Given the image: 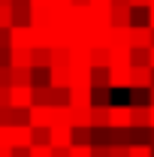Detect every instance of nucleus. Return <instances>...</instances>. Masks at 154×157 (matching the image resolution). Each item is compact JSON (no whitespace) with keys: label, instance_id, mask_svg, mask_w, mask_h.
<instances>
[{"label":"nucleus","instance_id":"f704fd0d","mask_svg":"<svg viewBox=\"0 0 154 157\" xmlns=\"http://www.w3.org/2000/svg\"><path fill=\"white\" fill-rule=\"evenodd\" d=\"M151 127H154V106H151Z\"/></svg>","mask_w":154,"mask_h":157},{"label":"nucleus","instance_id":"c85d7f7f","mask_svg":"<svg viewBox=\"0 0 154 157\" xmlns=\"http://www.w3.org/2000/svg\"><path fill=\"white\" fill-rule=\"evenodd\" d=\"M52 6H55L58 12H67V9L73 6V0H52Z\"/></svg>","mask_w":154,"mask_h":157},{"label":"nucleus","instance_id":"4be33fe9","mask_svg":"<svg viewBox=\"0 0 154 157\" xmlns=\"http://www.w3.org/2000/svg\"><path fill=\"white\" fill-rule=\"evenodd\" d=\"M30 157H52V145H30Z\"/></svg>","mask_w":154,"mask_h":157},{"label":"nucleus","instance_id":"423d86ee","mask_svg":"<svg viewBox=\"0 0 154 157\" xmlns=\"http://www.w3.org/2000/svg\"><path fill=\"white\" fill-rule=\"evenodd\" d=\"M52 145H73V124H52Z\"/></svg>","mask_w":154,"mask_h":157},{"label":"nucleus","instance_id":"6e6552de","mask_svg":"<svg viewBox=\"0 0 154 157\" xmlns=\"http://www.w3.org/2000/svg\"><path fill=\"white\" fill-rule=\"evenodd\" d=\"M133 127H151V103L133 106Z\"/></svg>","mask_w":154,"mask_h":157},{"label":"nucleus","instance_id":"f257e3e1","mask_svg":"<svg viewBox=\"0 0 154 157\" xmlns=\"http://www.w3.org/2000/svg\"><path fill=\"white\" fill-rule=\"evenodd\" d=\"M109 85L112 91L133 88V67H109Z\"/></svg>","mask_w":154,"mask_h":157},{"label":"nucleus","instance_id":"cd10ccee","mask_svg":"<svg viewBox=\"0 0 154 157\" xmlns=\"http://www.w3.org/2000/svg\"><path fill=\"white\" fill-rule=\"evenodd\" d=\"M0 157H15V145H9V142H0Z\"/></svg>","mask_w":154,"mask_h":157},{"label":"nucleus","instance_id":"9d476101","mask_svg":"<svg viewBox=\"0 0 154 157\" xmlns=\"http://www.w3.org/2000/svg\"><path fill=\"white\" fill-rule=\"evenodd\" d=\"M12 67H33V48L12 45Z\"/></svg>","mask_w":154,"mask_h":157},{"label":"nucleus","instance_id":"0eeeda50","mask_svg":"<svg viewBox=\"0 0 154 157\" xmlns=\"http://www.w3.org/2000/svg\"><path fill=\"white\" fill-rule=\"evenodd\" d=\"M133 48H151V24H133Z\"/></svg>","mask_w":154,"mask_h":157},{"label":"nucleus","instance_id":"f8f14e48","mask_svg":"<svg viewBox=\"0 0 154 157\" xmlns=\"http://www.w3.org/2000/svg\"><path fill=\"white\" fill-rule=\"evenodd\" d=\"M112 45H133V24L130 27H115L112 24Z\"/></svg>","mask_w":154,"mask_h":157},{"label":"nucleus","instance_id":"72a5a7b5","mask_svg":"<svg viewBox=\"0 0 154 157\" xmlns=\"http://www.w3.org/2000/svg\"><path fill=\"white\" fill-rule=\"evenodd\" d=\"M151 67H154V45H151Z\"/></svg>","mask_w":154,"mask_h":157},{"label":"nucleus","instance_id":"f03ea898","mask_svg":"<svg viewBox=\"0 0 154 157\" xmlns=\"http://www.w3.org/2000/svg\"><path fill=\"white\" fill-rule=\"evenodd\" d=\"M55 118H52V106L48 103H33L30 106V127H52Z\"/></svg>","mask_w":154,"mask_h":157},{"label":"nucleus","instance_id":"20e7f679","mask_svg":"<svg viewBox=\"0 0 154 157\" xmlns=\"http://www.w3.org/2000/svg\"><path fill=\"white\" fill-rule=\"evenodd\" d=\"M12 145L15 148H30L33 145V127L30 124H12Z\"/></svg>","mask_w":154,"mask_h":157},{"label":"nucleus","instance_id":"e433bc0d","mask_svg":"<svg viewBox=\"0 0 154 157\" xmlns=\"http://www.w3.org/2000/svg\"><path fill=\"white\" fill-rule=\"evenodd\" d=\"M0 3H12V0H0Z\"/></svg>","mask_w":154,"mask_h":157},{"label":"nucleus","instance_id":"f3484780","mask_svg":"<svg viewBox=\"0 0 154 157\" xmlns=\"http://www.w3.org/2000/svg\"><path fill=\"white\" fill-rule=\"evenodd\" d=\"M73 142L94 145V127H73Z\"/></svg>","mask_w":154,"mask_h":157},{"label":"nucleus","instance_id":"58836bf2","mask_svg":"<svg viewBox=\"0 0 154 157\" xmlns=\"http://www.w3.org/2000/svg\"><path fill=\"white\" fill-rule=\"evenodd\" d=\"M151 3H154V0H151Z\"/></svg>","mask_w":154,"mask_h":157},{"label":"nucleus","instance_id":"1a4fd4ad","mask_svg":"<svg viewBox=\"0 0 154 157\" xmlns=\"http://www.w3.org/2000/svg\"><path fill=\"white\" fill-rule=\"evenodd\" d=\"M91 109H94V106H73L70 124H73V127H94V124H91Z\"/></svg>","mask_w":154,"mask_h":157},{"label":"nucleus","instance_id":"c756f323","mask_svg":"<svg viewBox=\"0 0 154 157\" xmlns=\"http://www.w3.org/2000/svg\"><path fill=\"white\" fill-rule=\"evenodd\" d=\"M130 6H133V9H148L151 0H130Z\"/></svg>","mask_w":154,"mask_h":157},{"label":"nucleus","instance_id":"393cba45","mask_svg":"<svg viewBox=\"0 0 154 157\" xmlns=\"http://www.w3.org/2000/svg\"><path fill=\"white\" fill-rule=\"evenodd\" d=\"M0 142L12 145V124H0Z\"/></svg>","mask_w":154,"mask_h":157},{"label":"nucleus","instance_id":"dca6fc26","mask_svg":"<svg viewBox=\"0 0 154 157\" xmlns=\"http://www.w3.org/2000/svg\"><path fill=\"white\" fill-rule=\"evenodd\" d=\"M12 85H33V67H12Z\"/></svg>","mask_w":154,"mask_h":157},{"label":"nucleus","instance_id":"c9c22d12","mask_svg":"<svg viewBox=\"0 0 154 157\" xmlns=\"http://www.w3.org/2000/svg\"><path fill=\"white\" fill-rule=\"evenodd\" d=\"M151 85H154V70H151Z\"/></svg>","mask_w":154,"mask_h":157},{"label":"nucleus","instance_id":"6ab92c4d","mask_svg":"<svg viewBox=\"0 0 154 157\" xmlns=\"http://www.w3.org/2000/svg\"><path fill=\"white\" fill-rule=\"evenodd\" d=\"M94 88H112L109 85V67H94Z\"/></svg>","mask_w":154,"mask_h":157},{"label":"nucleus","instance_id":"7c9ffc66","mask_svg":"<svg viewBox=\"0 0 154 157\" xmlns=\"http://www.w3.org/2000/svg\"><path fill=\"white\" fill-rule=\"evenodd\" d=\"M148 24H151V27H154V3H151V6H148Z\"/></svg>","mask_w":154,"mask_h":157},{"label":"nucleus","instance_id":"bb28decb","mask_svg":"<svg viewBox=\"0 0 154 157\" xmlns=\"http://www.w3.org/2000/svg\"><path fill=\"white\" fill-rule=\"evenodd\" d=\"M112 157H130V145H112Z\"/></svg>","mask_w":154,"mask_h":157},{"label":"nucleus","instance_id":"ddd939ff","mask_svg":"<svg viewBox=\"0 0 154 157\" xmlns=\"http://www.w3.org/2000/svg\"><path fill=\"white\" fill-rule=\"evenodd\" d=\"M91 124H94V127H109V106H106V103H94V109H91Z\"/></svg>","mask_w":154,"mask_h":157},{"label":"nucleus","instance_id":"aec40b11","mask_svg":"<svg viewBox=\"0 0 154 157\" xmlns=\"http://www.w3.org/2000/svg\"><path fill=\"white\" fill-rule=\"evenodd\" d=\"M130 157H154V148L148 142H133L130 145Z\"/></svg>","mask_w":154,"mask_h":157},{"label":"nucleus","instance_id":"7ed1b4c3","mask_svg":"<svg viewBox=\"0 0 154 157\" xmlns=\"http://www.w3.org/2000/svg\"><path fill=\"white\" fill-rule=\"evenodd\" d=\"M9 91H12V106H18V109H30L37 103L33 100V85H12Z\"/></svg>","mask_w":154,"mask_h":157},{"label":"nucleus","instance_id":"a878e982","mask_svg":"<svg viewBox=\"0 0 154 157\" xmlns=\"http://www.w3.org/2000/svg\"><path fill=\"white\" fill-rule=\"evenodd\" d=\"M52 157H73L70 145H52Z\"/></svg>","mask_w":154,"mask_h":157},{"label":"nucleus","instance_id":"4468645a","mask_svg":"<svg viewBox=\"0 0 154 157\" xmlns=\"http://www.w3.org/2000/svg\"><path fill=\"white\" fill-rule=\"evenodd\" d=\"M91 60H94V67H109V63H112V48H109V45H94Z\"/></svg>","mask_w":154,"mask_h":157},{"label":"nucleus","instance_id":"b1692460","mask_svg":"<svg viewBox=\"0 0 154 157\" xmlns=\"http://www.w3.org/2000/svg\"><path fill=\"white\" fill-rule=\"evenodd\" d=\"M94 157H112V145H100V142H94Z\"/></svg>","mask_w":154,"mask_h":157},{"label":"nucleus","instance_id":"4c0bfd02","mask_svg":"<svg viewBox=\"0 0 154 157\" xmlns=\"http://www.w3.org/2000/svg\"><path fill=\"white\" fill-rule=\"evenodd\" d=\"M151 148H154V145H151Z\"/></svg>","mask_w":154,"mask_h":157},{"label":"nucleus","instance_id":"2eb2a0df","mask_svg":"<svg viewBox=\"0 0 154 157\" xmlns=\"http://www.w3.org/2000/svg\"><path fill=\"white\" fill-rule=\"evenodd\" d=\"M33 67H52V45H33Z\"/></svg>","mask_w":154,"mask_h":157},{"label":"nucleus","instance_id":"39448f33","mask_svg":"<svg viewBox=\"0 0 154 157\" xmlns=\"http://www.w3.org/2000/svg\"><path fill=\"white\" fill-rule=\"evenodd\" d=\"M112 63L109 67H133V45H109Z\"/></svg>","mask_w":154,"mask_h":157},{"label":"nucleus","instance_id":"2f4dec72","mask_svg":"<svg viewBox=\"0 0 154 157\" xmlns=\"http://www.w3.org/2000/svg\"><path fill=\"white\" fill-rule=\"evenodd\" d=\"M76 6H91V0H73Z\"/></svg>","mask_w":154,"mask_h":157},{"label":"nucleus","instance_id":"a211bd4d","mask_svg":"<svg viewBox=\"0 0 154 157\" xmlns=\"http://www.w3.org/2000/svg\"><path fill=\"white\" fill-rule=\"evenodd\" d=\"M12 24H15V6L0 3V27H12Z\"/></svg>","mask_w":154,"mask_h":157},{"label":"nucleus","instance_id":"412c9836","mask_svg":"<svg viewBox=\"0 0 154 157\" xmlns=\"http://www.w3.org/2000/svg\"><path fill=\"white\" fill-rule=\"evenodd\" d=\"M133 142H148L151 145V127H133Z\"/></svg>","mask_w":154,"mask_h":157},{"label":"nucleus","instance_id":"473e14b6","mask_svg":"<svg viewBox=\"0 0 154 157\" xmlns=\"http://www.w3.org/2000/svg\"><path fill=\"white\" fill-rule=\"evenodd\" d=\"M148 97H151V106H154V85L148 88Z\"/></svg>","mask_w":154,"mask_h":157},{"label":"nucleus","instance_id":"9b49d317","mask_svg":"<svg viewBox=\"0 0 154 157\" xmlns=\"http://www.w3.org/2000/svg\"><path fill=\"white\" fill-rule=\"evenodd\" d=\"M151 70L154 67H139V63H133V88H151Z\"/></svg>","mask_w":154,"mask_h":157},{"label":"nucleus","instance_id":"5701e85b","mask_svg":"<svg viewBox=\"0 0 154 157\" xmlns=\"http://www.w3.org/2000/svg\"><path fill=\"white\" fill-rule=\"evenodd\" d=\"M109 94H112V88H94V103H106L109 106Z\"/></svg>","mask_w":154,"mask_h":157}]
</instances>
